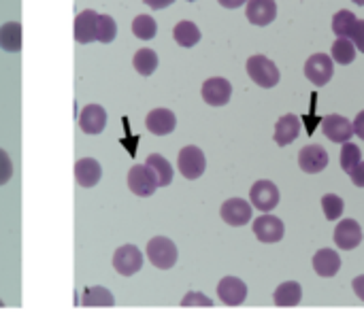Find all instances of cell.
Wrapping results in <instances>:
<instances>
[{
	"label": "cell",
	"mask_w": 364,
	"mask_h": 323,
	"mask_svg": "<svg viewBox=\"0 0 364 323\" xmlns=\"http://www.w3.org/2000/svg\"><path fill=\"white\" fill-rule=\"evenodd\" d=\"M245 68H247V75L252 77V81L264 89L275 87L279 83V68L267 55H252L247 60Z\"/></svg>",
	"instance_id": "cell-1"
},
{
	"label": "cell",
	"mask_w": 364,
	"mask_h": 323,
	"mask_svg": "<svg viewBox=\"0 0 364 323\" xmlns=\"http://www.w3.org/2000/svg\"><path fill=\"white\" fill-rule=\"evenodd\" d=\"M147 258L156 268L168 270V268H173L177 264V247H175V243L171 239L156 236L147 245Z\"/></svg>",
	"instance_id": "cell-2"
},
{
	"label": "cell",
	"mask_w": 364,
	"mask_h": 323,
	"mask_svg": "<svg viewBox=\"0 0 364 323\" xmlns=\"http://www.w3.org/2000/svg\"><path fill=\"white\" fill-rule=\"evenodd\" d=\"M335 72V62L331 55L326 53H316L307 60L305 64V77L316 85V87H324Z\"/></svg>",
	"instance_id": "cell-3"
},
{
	"label": "cell",
	"mask_w": 364,
	"mask_h": 323,
	"mask_svg": "<svg viewBox=\"0 0 364 323\" xmlns=\"http://www.w3.org/2000/svg\"><path fill=\"white\" fill-rule=\"evenodd\" d=\"M177 164H179V173L194 181L198 177H203L205 168H207V160H205V153L194 147V145H188L179 151V158H177Z\"/></svg>",
	"instance_id": "cell-4"
},
{
	"label": "cell",
	"mask_w": 364,
	"mask_h": 323,
	"mask_svg": "<svg viewBox=\"0 0 364 323\" xmlns=\"http://www.w3.org/2000/svg\"><path fill=\"white\" fill-rule=\"evenodd\" d=\"M250 200L252 207H256L262 213H271L279 204V190L273 181H256L250 190Z\"/></svg>",
	"instance_id": "cell-5"
},
{
	"label": "cell",
	"mask_w": 364,
	"mask_h": 323,
	"mask_svg": "<svg viewBox=\"0 0 364 323\" xmlns=\"http://www.w3.org/2000/svg\"><path fill=\"white\" fill-rule=\"evenodd\" d=\"M113 268L122 277H132L143 268V253L134 245H124L113 253Z\"/></svg>",
	"instance_id": "cell-6"
},
{
	"label": "cell",
	"mask_w": 364,
	"mask_h": 323,
	"mask_svg": "<svg viewBox=\"0 0 364 323\" xmlns=\"http://www.w3.org/2000/svg\"><path fill=\"white\" fill-rule=\"evenodd\" d=\"M230 96H232V85L224 77H211L203 83V100L211 106L228 104Z\"/></svg>",
	"instance_id": "cell-7"
},
{
	"label": "cell",
	"mask_w": 364,
	"mask_h": 323,
	"mask_svg": "<svg viewBox=\"0 0 364 323\" xmlns=\"http://www.w3.org/2000/svg\"><path fill=\"white\" fill-rule=\"evenodd\" d=\"M222 219L228 224V226H235V228H241L245 224H250L254 211H252V204L243 198H230L222 204V211H220Z\"/></svg>",
	"instance_id": "cell-8"
},
{
	"label": "cell",
	"mask_w": 364,
	"mask_h": 323,
	"mask_svg": "<svg viewBox=\"0 0 364 323\" xmlns=\"http://www.w3.org/2000/svg\"><path fill=\"white\" fill-rule=\"evenodd\" d=\"M254 234L260 243H279L286 234V226L275 215H262L254 221Z\"/></svg>",
	"instance_id": "cell-9"
},
{
	"label": "cell",
	"mask_w": 364,
	"mask_h": 323,
	"mask_svg": "<svg viewBox=\"0 0 364 323\" xmlns=\"http://www.w3.org/2000/svg\"><path fill=\"white\" fill-rule=\"evenodd\" d=\"M128 187L132 194L147 198L158 190V181L154 177V173L147 166H132L128 173Z\"/></svg>",
	"instance_id": "cell-10"
},
{
	"label": "cell",
	"mask_w": 364,
	"mask_h": 323,
	"mask_svg": "<svg viewBox=\"0 0 364 323\" xmlns=\"http://www.w3.org/2000/svg\"><path fill=\"white\" fill-rule=\"evenodd\" d=\"M299 166L307 175H318L328 166V153L322 145H307L299 153Z\"/></svg>",
	"instance_id": "cell-11"
},
{
	"label": "cell",
	"mask_w": 364,
	"mask_h": 323,
	"mask_svg": "<svg viewBox=\"0 0 364 323\" xmlns=\"http://www.w3.org/2000/svg\"><path fill=\"white\" fill-rule=\"evenodd\" d=\"M322 132L326 134V138H331L333 143H346L352 141L354 136V124L341 115H326L322 119Z\"/></svg>",
	"instance_id": "cell-12"
},
{
	"label": "cell",
	"mask_w": 364,
	"mask_h": 323,
	"mask_svg": "<svg viewBox=\"0 0 364 323\" xmlns=\"http://www.w3.org/2000/svg\"><path fill=\"white\" fill-rule=\"evenodd\" d=\"M218 296L226 307H241L247 298V285L237 277H224L218 285Z\"/></svg>",
	"instance_id": "cell-13"
},
{
	"label": "cell",
	"mask_w": 364,
	"mask_h": 323,
	"mask_svg": "<svg viewBox=\"0 0 364 323\" xmlns=\"http://www.w3.org/2000/svg\"><path fill=\"white\" fill-rule=\"evenodd\" d=\"M335 243L343 251H352L363 243V228L354 219H343L335 228Z\"/></svg>",
	"instance_id": "cell-14"
},
{
	"label": "cell",
	"mask_w": 364,
	"mask_h": 323,
	"mask_svg": "<svg viewBox=\"0 0 364 323\" xmlns=\"http://www.w3.org/2000/svg\"><path fill=\"white\" fill-rule=\"evenodd\" d=\"M245 15L254 26H269L277 17L275 0H247Z\"/></svg>",
	"instance_id": "cell-15"
},
{
	"label": "cell",
	"mask_w": 364,
	"mask_h": 323,
	"mask_svg": "<svg viewBox=\"0 0 364 323\" xmlns=\"http://www.w3.org/2000/svg\"><path fill=\"white\" fill-rule=\"evenodd\" d=\"M107 126V111L100 104H87L79 115V128L85 134H100Z\"/></svg>",
	"instance_id": "cell-16"
},
{
	"label": "cell",
	"mask_w": 364,
	"mask_h": 323,
	"mask_svg": "<svg viewBox=\"0 0 364 323\" xmlns=\"http://www.w3.org/2000/svg\"><path fill=\"white\" fill-rule=\"evenodd\" d=\"M145 126H147V130H149L151 134H156V136H166V134H171V132L175 130L177 117H175V113L168 111V109H154V111L147 115Z\"/></svg>",
	"instance_id": "cell-17"
},
{
	"label": "cell",
	"mask_w": 364,
	"mask_h": 323,
	"mask_svg": "<svg viewBox=\"0 0 364 323\" xmlns=\"http://www.w3.org/2000/svg\"><path fill=\"white\" fill-rule=\"evenodd\" d=\"M96 21H98V13L96 11H92V9L81 11L75 17V40L83 43V45L96 40Z\"/></svg>",
	"instance_id": "cell-18"
},
{
	"label": "cell",
	"mask_w": 364,
	"mask_h": 323,
	"mask_svg": "<svg viewBox=\"0 0 364 323\" xmlns=\"http://www.w3.org/2000/svg\"><path fill=\"white\" fill-rule=\"evenodd\" d=\"M299 132H301V119H299V115L288 113V115L279 117L277 124H275V143L279 147H286V145H290V143L296 141Z\"/></svg>",
	"instance_id": "cell-19"
},
{
	"label": "cell",
	"mask_w": 364,
	"mask_h": 323,
	"mask_svg": "<svg viewBox=\"0 0 364 323\" xmlns=\"http://www.w3.org/2000/svg\"><path fill=\"white\" fill-rule=\"evenodd\" d=\"M341 268V258L335 249H320L316 256H314V270L316 275L324 277V279H331L339 273Z\"/></svg>",
	"instance_id": "cell-20"
},
{
	"label": "cell",
	"mask_w": 364,
	"mask_h": 323,
	"mask_svg": "<svg viewBox=\"0 0 364 323\" xmlns=\"http://www.w3.org/2000/svg\"><path fill=\"white\" fill-rule=\"evenodd\" d=\"M102 177V168L94 158H83L75 164V179L81 187H94Z\"/></svg>",
	"instance_id": "cell-21"
},
{
	"label": "cell",
	"mask_w": 364,
	"mask_h": 323,
	"mask_svg": "<svg viewBox=\"0 0 364 323\" xmlns=\"http://www.w3.org/2000/svg\"><path fill=\"white\" fill-rule=\"evenodd\" d=\"M273 300H275L277 307H299V302L303 300L301 283H296V281H286V283H282V285L275 290Z\"/></svg>",
	"instance_id": "cell-22"
},
{
	"label": "cell",
	"mask_w": 364,
	"mask_h": 323,
	"mask_svg": "<svg viewBox=\"0 0 364 323\" xmlns=\"http://www.w3.org/2000/svg\"><path fill=\"white\" fill-rule=\"evenodd\" d=\"M145 166L154 173V177H156V181H158V187L171 185V181H173V166L168 164L166 158H162V155H158V153H151V155L147 158Z\"/></svg>",
	"instance_id": "cell-23"
},
{
	"label": "cell",
	"mask_w": 364,
	"mask_h": 323,
	"mask_svg": "<svg viewBox=\"0 0 364 323\" xmlns=\"http://www.w3.org/2000/svg\"><path fill=\"white\" fill-rule=\"evenodd\" d=\"M0 49L9 53H17L21 49V23L9 21L0 28Z\"/></svg>",
	"instance_id": "cell-24"
},
{
	"label": "cell",
	"mask_w": 364,
	"mask_h": 323,
	"mask_svg": "<svg viewBox=\"0 0 364 323\" xmlns=\"http://www.w3.org/2000/svg\"><path fill=\"white\" fill-rule=\"evenodd\" d=\"M173 38L181 47H194L200 40V30L194 21H179L173 30Z\"/></svg>",
	"instance_id": "cell-25"
},
{
	"label": "cell",
	"mask_w": 364,
	"mask_h": 323,
	"mask_svg": "<svg viewBox=\"0 0 364 323\" xmlns=\"http://www.w3.org/2000/svg\"><path fill=\"white\" fill-rule=\"evenodd\" d=\"M356 45L348 38V36H337V40L333 43V60L348 66L356 60Z\"/></svg>",
	"instance_id": "cell-26"
},
{
	"label": "cell",
	"mask_w": 364,
	"mask_h": 323,
	"mask_svg": "<svg viewBox=\"0 0 364 323\" xmlns=\"http://www.w3.org/2000/svg\"><path fill=\"white\" fill-rule=\"evenodd\" d=\"M83 307H113L115 305V298L109 290L96 285V288H87L83 292V300H81Z\"/></svg>",
	"instance_id": "cell-27"
},
{
	"label": "cell",
	"mask_w": 364,
	"mask_h": 323,
	"mask_svg": "<svg viewBox=\"0 0 364 323\" xmlns=\"http://www.w3.org/2000/svg\"><path fill=\"white\" fill-rule=\"evenodd\" d=\"M132 64H134V68H136L139 75L149 77V75H154V70L158 68V55H156V51H151V49H139V51L134 53V58H132Z\"/></svg>",
	"instance_id": "cell-28"
},
{
	"label": "cell",
	"mask_w": 364,
	"mask_h": 323,
	"mask_svg": "<svg viewBox=\"0 0 364 323\" xmlns=\"http://www.w3.org/2000/svg\"><path fill=\"white\" fill-rule=\"evenodd\" d=\"M158 32V23L154 21L151 15H139L134 21H132V34L141 40H149L154 38Z\"/></svg>",
	"instance_id": "cell-29"
},
{
	"label": "cell",
	"mask_w": 364,
	"mask_h": 323,
	"mask_svg": "<svg viewBox=\"0 0 364 323\" xmlns=\"http://www.w3.org/2000/svg\"><path fill=\"white\" fill-rule=\"evenodd\" d=\"M356 19H358V17H356L352 11H348V9L339 11V13L333 17V32H335L337 36H348V38H350V32H352Z\"/></svg>",
	"instance_id": "cell-30"
},
{
	"label": "cell",
	"mask_w": 364,
	"mask_h": 323,
	"mask_svg": "<svg viewBox=\"0 0 364 323\" xmlns=\"http://www.w3.org/2000/svg\"><path fill=\"white\" fill-rule=\"evenodd\" d=\"M117 34V23L111 15H98L96 21V40L100 43H111Z\"/></svg>",
	"instance_id": "cell-31"
},
{
	"label": "cell",
	"mask_w": 364,
	"mask_h": 323,
	"mask_svg": "<svg viewBox=\"0 0 364 323\" xmlns=\"http://www.w3.org/2000/svg\"><path fill=\"white\" fill-rule=\"evenodd\" d=\"M363 160V151L358 145H354L352 141H346L343 147H341V168L346 173H350L358 162Z\"/></svg>",
	"instance_id": "cell-32"
},
{
	"label": "cell",
	"mask_w": 364,
	"mask_h": 323,
	"mask_svg": "<svg viewBox=\"0 0 364 323\" xmlns=\"http://www.w3.org/2000/svg\"><path fill=\"white\" fill-rule=\"evenodd\" d=\"M343 209H346L343 198H339L337 194H326V196L322 198V211H324V215H326L328 221L339 219V217L343 215Z\"/></svg>",
	"instance_id": "cell-33"
},
{
	"label": "cell",
	"mask_w": 364,
	"mask_h": 323,
	"mask_svg": "<svg viewBox=\"0 0 364 323\" xmlns=\"http://www.w3.org/2000/svg\"><path fill=\"white\" fill-rule=\"evenodd\" d=\"M181 307H213V302H211L205 294L190 292V294H186V296H183Z\"/></svg>",
	"instance_id": "cell-34"
},
{
	"label": "cell",
	"mask_w": 364,
	"mask_h": 323,
	"mask_svg": "<svg viewBox=\"0 0 364 323\" xmlns=\"http://www.w3.org/2000/svg\"><path fill=\"white\" fill-rule=\"evenodd\" d=\"M11 175H13V164H11V158H9V153H6L4 149H0V185L9 183Z\"/></svg>",
	"instance_id": "cell-35"
},
{
	"label": "cell",
	"mask_w": 364,
	"mask_h": 323,
	"mask_svg": "<svg viewBox=\"0 0 364 323\" xmlns=\"http://www.w3.org/2000/svg\"><path fill=\"white\" fill-rule=\"evenodd\" d=\"M350 40L356 45L358 51H363L364 53V19H356L354 28H352V32H350Z\"/></svg>",
	"instance_id": "cell-36"
},
{
	"label": "cell",
	"mask_w": 364,
	"mask_h": 323,
	"mask_svg": "<svg viewBox=\"0 0 364 323\" xmlns=\"http://www.w3.org/2000/svg\"><path fill=\"white\" fill-rule=\"evenodd\" d=\"M350 177H352V183L356 185V187H364V162L360 160L350 173H348Z\"/></svg>",
	"instance_id": "cell-37"
},
{
	"label": "cell",
	"mask_w": 364,
	"mask_h": 323,
	"mask_svg": "<svg viewBox=\"0 0 364 323\" xmlns=\"http://www.w3.org/2000/svg\"><path fill=\"white\" fill-rule=\"evenodd\" d=\"M354 134H358L364 141V111H360L354 119Z\"/></svg>",
	"instance_id": "cell-38"
},
{
	"label": "cell",
	"mask_w": 364,
	"mask_h": 323,
	"mask_svg": "<svg viewBox=\"0 0 364 323\" xmlns=\"http://www.w3.org/2000/svg\"><path fill=\"white\" fill-rule=\"evenodd\" d=\"M352 288H354V294H356L360 300H364V275L356 277V279L352 281Z\"/></svg>",
	"instance_id": "cell-39"
},
{
	"label": "cell",
	"mask_w": 364,
	"mask_h": 323,
	"mask_svg": "<svg viewBox=\"0 0 364 323\" xmlns=\"http://www.w3.org/2000/svg\"><path fill=\"white\" fill-rule=\"evenodd\" d=\"M147 6H151L154 11H160V9H166V6H171L175 0H143Z\"/></svg>",
	"instance_id": "cell-40"
},
{
	"label": "cell",
	"mask_w": 364,
	"mask_h": 323,
	"mask_svg": "<svg viewBox=\"0 0 364 323\" xmlns=\"http://www.w3.org/2000/svg\"><path fill=\"white\" fill-rule=\"evenodd\" d=\"M222 6H226V9H237V6H241V4H245L247 0H218Z\"/></svg>",
	"instance_id": "cell-41"
},
{
	"label": "cell",
	"mask_w": 364,
	"mask_h": 323,
	"mask_svg": "<svg viewBox=\"0 0 364 323\" xmlns=\"http://www.w3.org/2000/svg\"><path fill=\"white\" fill-rule=\"evenodd\" d=\"M354 2H356V4H364V0H354Z\"/></svg>",
	"instance_id": "cell-42"
},
{
	"label": "cell",
	"mask_w": 364,
	"mask_h": 323,
	"mask_svg": "<svg viewBox=\"0 0 364 323\" xmlns=\"http://www.w3.org/2000/svg\"><path fill=\"white\" fill-rule=\"evenodd\" d=\"M0 307H2V300H0Z\"/></svg>",
	"instance_id": "cell-43"
},
{
	"label": "cell",
	"mask_w": 364,
	"mask_h": 323,
	"mask_svg": "<svg viewBox=\"0 0 364 323\" xmlns=\"http://www.w3.org/2000/svg\"><path fill=\"white\" fill-rule=\"evenodd\" d=\"M188 2H194V0H188Z\"/></svg>",
	"instance_id": "cell-44"
}]
</instances>
